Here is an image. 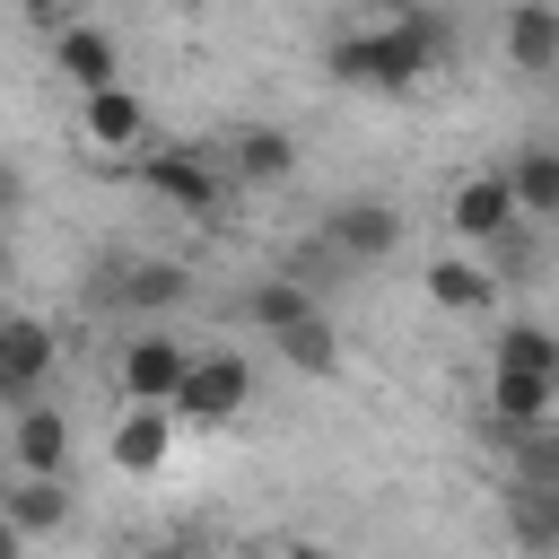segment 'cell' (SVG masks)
I'll use <instances>...</instances> for the list:
<instances>
[{
	"label": "cell",
	"mask_w": 559,
	"mask_h": 559,
	"mask_svg": "<svg viewBox=\"0 0 559 559\" xmlns=\"http://www.w3.org/2000/svg\"><path fill=\"white\" fill-rule=\"evenodd\" d=\"M288 559H323V550H314V542H297V550H288Z\"/></svg>",
	"instance_id": "4316f807"
},
{
	"label": "cell",
	"mask_w": 559,
	"mask_h": 559,
	"mask_svg": "<svg viewBox=\"0 0 559 559\" xmlns=\"http://www.w3.org/2000/svg\"><path fill=\"white\" fill-rule=\"evenodd\" d=\"M498 183H507V201H515V227L559 218V148H550V140H524L515 166H498Z\"/></svg>",
	"instance_id": "7c38bea8"
},
{
	"label": "cell",
	"mask_w": 559,
	"mask_h": 559,
	"mask_svg": "<svg viewBox=\"0 0 559 559\" xmlns=\"http://www.w3.org/2000/svg\"><path fill=\"white\" fill-rule=\"evenodd\" d=\"M17 201H26V175H17V166H0V227H9V210H17Z\"/></svg>",
	"instance_id": "603a6c76"
},
{
	"label": "cell",
	"mask_w": 559,
	"mask_h": 559,
	"mask_svg": "<svg viewBox=\"0 0 559 559\" xmlns=\"http://www.w3.org/2000/svg\"><path fill=\"white\" fill-rule=\"evenodd\" d=\"M419 288H428V306H445V314H489V306H498V262H480V253H437V262L419 271Z\"/></svg>",
	"instance_id": "4fadbf2b"
},
{
	"label": "cell",
	"mask_w": 559,
	"mask_h": 559,
	"mask_svg": "<svg viewBox=\"0 0 559 559\" xmlns=\"http://www.w3.org/2000/svg\"><path fill=\"white\" fill-rule=\"evenodd\" d=\"M140 192L166 201L175 218H201V227L227 210V175H218L201 148H140Z\"/></svg>",
	"instance_id": "3957f363"
},
{
	"label": "cell",
	"mask_w": 559,
	"mask_h": 559,
	"mask_svg": "<svg viewBox=\"0 0 559 559\" xmlns=\"http://www.w3.org/2000/svg\"><path fill=\"white\" fill-rule=\"evenodd\" d=\"M227 175L253 183V192H271V183L297 175V140H288L280 122H236V131H227Z\"/></svg>",
	"instance_id": "8fae6325"
},
{
	"label": "cell",
	"mask_w": 559,
	"mask_h": 559,
	"mask_svg": "<svg viewBox=\"0 0 559 559\" xmlns=\"http://www.w3.org/2000/svg\"><path fill=\"white\" fill-rule=\"evenodd\" d=\"M489 376L559 384V341H550V323H498V332H489Z\"/></svg>",
	"instance_id": "9a60e30c"
},
{
	"label": "cell",
	"mask_w": 559,
	"mask_h": 559,
	"mask_svg": "<svg viewBox=\"0 0 559 559\" xmlns=\"http://www.w3.org/2000/svg\"><path fill=\"white\" fill-rule=\"evenodd\" d=\"M9 271H17V253H9V227H0V280H9Z\"/></svg>",
	"instance_id": "484cf974"
},
{
	"label": "cell",
	"mask_w": 559,
	"mask_h": 559,
	"mask_svg": "<svg viewBox=\"0 0 559 559\" xmlns=\"http://www.w3.org/2000/svg\"><path fill=\"white\" fill-rule=\"evenodd\" d=\"M52 70H61L79 96H105V87H122V44H114L96 17H61V26H52Z\"/></svg>",
	"instance_id": "52a82bcc"
},
{
	"label": "cell",
	"mask_w": 559,
	"mask_h": 559,
	"mask_svg": "<svg viewBox=\"0 0 559 559\" xmlns=\"http://www.w3.org/2000/svg\"><path fill=\"white\" fill-rule=\"evenodd\" d=\"M445 52H454V17H445V9H393V17H376V26L332 35L323 70H332L341 87H384V96H402V87H419L428 70H445Z\"/></svg>",
	"instance_id": "6da1fadb"
},
{
	"label": "cell",
	"mask_w": 559,
	"mask_h": 559,
	"mask_svg": "<svg viewBox=\"0 0 559 559\" xmlns=\"http://www.w3.org/2000/svg\"><path fill=\"white\" fill-rule=\"evenodd\" d=\"M0 559H26V542H17V533H9V524H0Z\"/></svg>",
	"instance_id": "d4e9b609"
},
{
	"label": "cell",
	"mask_w": 559,
	"mask_h": 559,
	"mask_svg": "<svg viewBox=\"0 0 559 559\" xmlns=\"http://www.w3.org/2000/svg\"><path fill=\"white\" fill-rule=\"evenodd\" d=\"M148 96L122 79V87H105V96H79V140L87 148H105V157H140L148 148Z\"/></svg>",
	"instance_id": "ba28073f"
},
{
	"label": "cell",
	"mask_w": 559,
	"mask_h": 559,
	"mask_svg": "<svg viewBox=\"0 0 559 559\" xmlns=\"http://www.w3.org/2000/svg\"><path fill=\"white\" fill-rule=\"evenodd\" d=\"M271 349H280L297 376H341V332H332V314H323V306H314L306 323H288Z\"/></svg>",
	"instance_id": "44dd1931"
},
{
	"label": "cell",
	"mask_w": 559,
	"mask_h": 559,
	"mask_svg": "<svg viewBox=\"0 0 559 559\" xmlns=\"http://www.w3.org/2000/svg\"><path fill=\"white\" fill-rule=\"evenodd\" d=\"M140 559H192V550H183V542H148Z\"/></svg>",
	"instance_id": "cb8c5ba5"
},
{
	"label": "cell",
	"mask_w": 559,
	"mask_h": 559,
	"mask_svg": "<svg viewBox=\"0 0 559 559\" xmlns=\"http://www.w3.org/2000/svg\"><path fill=\"white\" fill-rule=\"evenodd\" d=\"M166 445H175V419H166V411H122L105 454H114V472H140V480H148V472L166 463Z\"/></svg>",
	"instance_id": "ac0fdd59"
},
{
	"label": "cell",
	"mask_w": 559,
	"mask_h": 559,
	"mask_svg": "<svg viewBox=\"0 0 559 559\" xmlns=\"http://www.w3.org/2000/svg\"><path fill=\"white\" fill-rule=\"evenodd\" d=\"M183 297H192V271H183V262H157V253H148V262H122V280H114V306H122V314H166V306H183Z\"/></svg>",
	"instance_id": "2e32d148"
},
{
	"label": "cell",
	"mask_w": 559,
	"mask_h": 559,
	"mask_svg": "<svg viewBox=\"0 0 559 559\" xmlns=\"http://www.w3.org/2000/svg\"><path fill=\"white\" fill-rule=\"evenodd\" d=\"M507 498H515V489H507ZM515 542L542 559V550L559 542V498H515Z\"/></svg>",
	"instance_id": "7402d4cb"
},
{
	"label": "cell",
	"mask_w": 559,
	"mask_h": 559,
	"mask_svg": "<svg viewBox=\"0 0 559 559\" xmlns=\"http://www.w3.org/2000/svg\"><path fill=\"white\" fill-rule=\"evenodd\" d=\"M245 314L280 341L288 323H306V314H314V288H306V280H288V271H271V280H253V288H245Z\"/></svg>",
	"instance_id": "ffe728a7"
},
{
	"label": "cell",
	"mask_w": 559,
	"mask_h": 559,
	"mask_svg": "<svg viewBox=\"0 0 559 559\" xmlns=\"http://www.w3.org/2000/svg\"><path fill=\"white\" fill-rule=\"evenodd\" d=\"M445 227H454L472 253H498V245L515 236V201H507L498 166H480V175H463V183H454V201H445Z\"/></svg>",
	"instance_id": "9c48e42d"
},
{
	"label": "cell",
	"mask_w": 559,
	"mask_h": 559,
	"mask_svg": "<svg viewBox=\"0 0 559 559\" xmlns=\"http://www.w3.org/2000/svg\"><path fill=\"white\" fill-rule=\"evenodd\" d=\"M550 411H559V384H533V376H489V411H480V428H489L498 445H524V437L559 428Z\"/></svg>",
	"instance_id": "30bf717a"
},
{
	"label": "cell",
	"mask_w": 559,
	"mask_h": 559,
	"mask_svg": "<svg viewBox=\"0 0 559 559\" xmlns=\"http://www.w3.org/2000/svg\"><path fill=\"white\" fill-rule=\"evenodd\" d=\"M0 524H9L17 542L61 533V524H70V489H61V480H9V489H0Z\"/></svg>",
	"instance_id": "e0dca14e"
},
{
	"label": "cell",
	"mask_w": 559,
	"mask_h": 559,
	"mask_svg": "<svg viewBox=\"0 0 559 559\" xmlns=\"http://www.w3.org/2000/svg\"><path fill=\"white\" fill-rule=\"evenodd\" d=\"M9 454H17V480H61L70 472V419L52 402H26L9 428Z\"/></svg>",
	"instance_id": "5bb4252c"
},
{
	"label": "cell",
	"mask_w": 559,
	"mask_h": 559,
	"mask_svg": "<svg viewBox=\"0 0 559 559\" xmlns=\"http://www.w3.org/2000/svg\"><path fill=\"white\" fill-rule=\"evenodd\" d=\"M183 367H192V349L175 341V332H131L122 341V358H114V384H122V402L131 411H166L175 402V384H183Z\"/></svg>",
	"instance_id": "277c9868"
},
{
	"label": "cell",
	"mask_w": 559,
	"mask_h": 559,
	"mask_svg": "<svg viewBox=\"0 0 559 559\" xmlns=\"http://www.w3.org/2000/svg\"><path fill=\"white\" fill-rule=\"evenodd\" d=\"M314 245H323L332 262H349V271H358V262H393V253H402V210L376 201V192H358V201H341V210L323 218Z\"/></svg>",
	"instance_id": "5b68a950"
},
{
	"label": "cell",
	"mask_w": 559,
	"mask_h": 559,
	"mask_svg": "<svg viewBox=\"0 0 559 559\" xmlns=\"http://www.w3.org/2000/svg\"><path fill=\"white\" fill-rule=\"evenodd\" d=\"M52 367H61V332L44 314H0V402L26 411Z\"/></svg>",
	"instance_id": "8992f818"
},
{
	"label": "cell",
	"mask_w": 559,
	"mask_h": 559,
	"mask_svg": "<svg viewBox=\"0 0 559 559\" xmlns=\"http://www.w3.org/2000/svg\"><path fill=\"white\" fill-rule=\"evenodd\" d=\"M498 35H507V61L515 70H533V79L559 70V9H507Z\"/></svg>",
	"instance_id": "d6986e66"
},
{
	"label": "cell",
	"mask_w": 559,
	"mask_h": 559,
	"mask_svg": "<svg viewBox=\"0 0 559 559\" xmlns=\"http://www.w3.org/2000/svg\"><path fill=\"white\" fill-rule=\"evenodd\" d=\"M245 402H253V367H245L236 349H192L166 419H175V428H227V419H245Z\"/></svg>",
	"instance_id": "7a4b0ae2"
}]
</instances>
